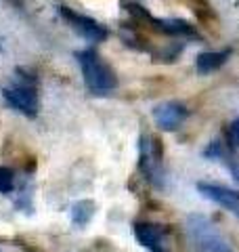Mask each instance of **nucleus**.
Returning a JSON list of instances; mask_svg holds the SVG:
<instances>
[{"label":"nucleus","instance_id":"nucleus-11","mask_svg":"<svg viewBox=\"0 0 239 252\" xmlns=\"http://www.w3.org/2000/svg\"><path fill=\"white\" fill-rule=\"evenodd\" d=\"M15 185V172L6 166H0V193H9Z\"/></svg>","mask_w":239,"mask_h":252},{"label":"nucleus","instance_id":"nucleus-12","mask_svg":"<svg viewBox=\"0 0 239 252\" xmlns=\"http://www.w3.org/2000/svg\"><path fill=\"white\" fill-rule=\"evenodd\" d=\"M227 141L231 147H239V118L227 126Z\"/></svg>","mask_w":239,"mask_h":252},{"label":"nucleus","instance_id":"nucleus-4","mask_svg":"<svg viewBox=\"0 0 239 252\" xmlns=\"http://www.w3.org/2000/svg\"><path fill=\"white\" fill-rule=\"evenodd\" d=\"M164 225L149 223V220H139L134 223V238L139 240L141 246H145L149 252H170L168 235H166Z\"/></svg>","mask_w":239,"mask_h":252},{"label":"nucleus","instance_id":"nucleus-1","mask_svg":"<svg viewBox=\"0 0 239 252\" xmlns=\"http://www.w3.org/2000/svg\"><path fill=\"white\" fill-rule=\"evenodd\" d=\"M76 59L80 63L84 84H86V89H89L90 94L103 97V94H109L111 91L118 89V76H116V72L111 69L109 63L103 61V57L97 51H92V49L78 51Z\"/></svg>","mask_w":239,"mask_h":252},{"label":"nucleus","instance_id":"nucleus-8","mask_svg":"<svg viewBox=\"0 0 239 252\" xmlns=\"http://www.w3.org/2000/svg\"><path fill=\"white\" fill-rule=\"evenodd\" d=\"M189 118V109L177 103V101H168V103H162L153 109V120L157 124V128H162L166 132H172L180 128V124Z\"/></svg>","mask_w":239,"mask_h":252},{"label":"nucleus","instance_id":"nucleus-3","mask_svg":"<svg viewBox=\"0 0 239 252\" xmlns=\"http://www.w3.org/2000/svg\"><path fill=\"white\" fill-rule=\"evenodd\" d=\"M126 11L130 15H134L137 19L149 23L151 30L159 32V34H166V36H197L195 30L191 28V23L182 21V19H157L153 15H149L141 4H134V2H126Z\"/></svg>","mask_w":239,"mask_h":252},{"label":"nucleus","instance_id":"nucleus-5","mask_svg":"<svg viewBox=\"0 0 239 252\" xmlns=\"http://www.w3.org/2000/svg\"><path fill=\"white\" fill-rule=\"evenodd\" d=\"M2 97L13 109H17L23 116L34 118L38 114L40 103H38V93L34 89V84H19V86H13V89H4Z\"/></svg>","mask_w":239,"mask_h":252},{"label":"nucleus","instance_id":"nucleus-7","mask_svg":"<svg viewBox=\"0 0 239 252\" xmlns=\"http://www.w3.org/2000/svg\"><path fill=\"white\" fill-rule=\"evenodd\" d=\"M61 17L65 19L71 28H74L76 32L82 38H86V40L90 42H101L107 38V30L101 26L99 21H94L90 17H86V15H80L76 11L67 9V6H61Z\"/></svg>","mask_w":239,"mask_h":252},{"label":"nucleus","instance_id":"nucleus-2","mask_svg":"<svg viewBox=\"0 0 239 252\" xmlns=\"http://www.w3.org/2000/svg\"><path fill=\"white\" fill-rule=\"evenodd\" d=\"M187 238L195 252H233L229 240L204 215L187 217Z\"/></svg>","mask_w":239,"mask_h":252},{"label":"nucleus","instance_id":"nucleus-6","mask_svg":"<svg viewBox=\"0 0 239 252\" xmlns=\"http://www.w3.org/2000/svg\"><path fill=\"white\" fill-rule=\"evenodd\" d=\"M197 191L206 200L218 204V206L229 210L235 219H239V191L225 187V185H218V183H206V181H199L197 183Z\"/></svg>","mask_w":239,"mask_h":252},{"label":"nucleus","instance_id":"nucleus-9","mask_svg":"<svg viewBox=\"0 0 239 252\" xmlns=\"http://www.w3.org/2000/svg\"><path fill=\"white\" fill-rule=\"evenodd\" d=\"M231 57V51H210V53H202L195 57V69L199 74H212L220 69Z\"/></svg>","mask_w":239,"mask_h":252},{"label":"nucleus","instance_id":"nucleus-10","mask_svg":"<svg viewBox=\"0 0 239 252\" xmlns=\"http://www.w3.org/2000/svg\"><path fill=\"white\" fill-rule=\"evenodd\" d=\"M94 215V202L90 200H80L71 206V220L78 225V227H84Z\"/></svg>","mask_w":239,"mask_h":252}]
</instances>
